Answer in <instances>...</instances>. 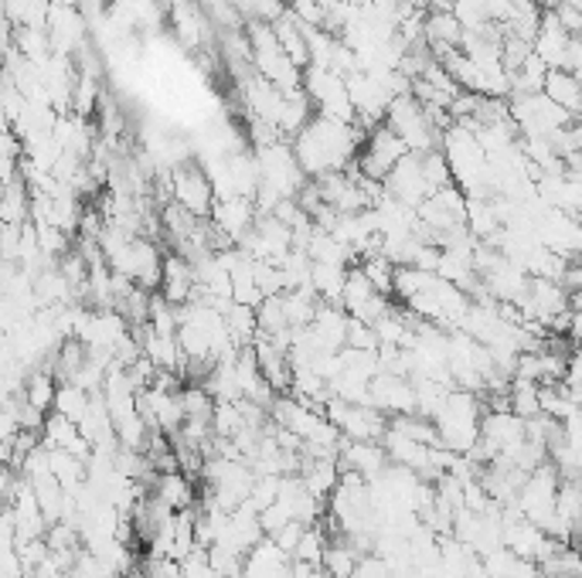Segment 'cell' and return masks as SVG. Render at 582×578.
I'll return each instance as SVG.
<instances>
[{
    "label": "cell",
    "mask_w": 582,
    "mask_h": 578,
    "mask_svg": "<svg viewBox=\"0 0 582 578\" xmlns=\"http://www.w3.org/2000/svg\"><path fill=\"white\" fill-rule=\"evenodd\" d=\"M303 89H307L317 116L357 123L354 102H351V93H348V78L338 75L335 69H320V65L303 69Z\"/></svg>",
    "instance_id": "6"
},
{
    "label": "cell",
    "mask_w": 582,
    "mask_h": 578,
    "mask_svg": "<svg viewBox=\"0 0 582 578\" xmlns=\"http://www.w3.org/2000/svg\"><path fill=\"white\" fill-rule=\"evenodd\" d=\"M569 51H572V35L562 27L556 11H545L542 27L535 35V54L548 69H569Z\"/></svg>",
    "instance_id": "14"
},
{
    "label": "cell",
    "mask_w": 582,
    "mask_h": 578,
    "mask_svg": "<svg viewBox=\"0 0 582 578\" xmlns=\"http://www.w3.org/2000/svg\"><path fill=\"white\" fill-rule=\"evenodd\" d=\"M324 416L341 429L344 439L351 443H381L388 432V416L375 405H354V402H341L330 398Z\"/></svg>",
    "instance_id": "7"
},
{
    "label": "cell",
    "mask_w": 582,
    "mask_h": 578,
    "mask_svg": "<svg viewBox=\"0 0 582 578\" xmlns=\"http://www.w3.org/2000/svg\"><path fill=\"white\" fill-rule=\"evenodd\" d=\"M290 14H293L300 24H307V27H324V24H327V17H324V0H293Z\"/></svg>",
    "instance_id": "26"
},
{
    "label": "cell",
    "mask_w": 582,
    "mask_h": 578,
    "mask_svg": "<svg viewBox=\"0 0 582 578\" xmlns=\"http://www.w3.org/2000/svg\"><path fill=\"white\" fill-rule=\"evenodd\" d=\"M348 4H354V8H365V4H372V0H348Z\"/></svg>",
    "instance_id": "27"
},
{
    "label": "cell",
    "mask_w": 582,
    "mask_h": 578,
    "mask_svg": "<svg viewBox=\"0 0 582 578\" xmlns=\"http://www.w3.org/2000/svg\"><path fill=\"white\" fill-rule=\"evenodd\" d=\"M154 497L163 504V507H171L174 514L181 511H191L194 507V483L187 480L184 470H174V474H157L154 487H150Z\"/></svg>",
    "instance_id": "16"
},
{
    "label": "cell",
    "mask_w": 582,
    "mask_h": 578,
    "mask_svg": "<svg viewBox=\"0 0 582 578\" xmlns=\"http://www.w3.org/2000/svg\"><path fill=\"white\" fill-rule=\"evenodd\" d=\"M405 153H409V147L381 123V126L368 130V140H365L362 153H357V171L372 181H385Z\"/></svg>",
    "instance_id": "9"
},
{
    "label": "cell",
    "mask_w": 582,
    "mask_h": 578,
    "mask_svg": "<svg viewBox=\"0 0 582 578\" xmlns=\"http://www.w3.org/2000/svg\"><path fill=\"white\" fill-rule=\"evenodd\" d=\"M272 32H276V38H280L283 51L290 54L296 69H311V45H307V35H303V24L293 14H287L283 21H276Z\"/></svg>",
    "instance_id": "18"
},
{
    "label": "cell",
    "mask_w": 582,
    "mask_h": 578,
    "mask_svg": "<svg viewBox=\"0 0 582 578\" xmlns=\"http://www.w3.org/2000/svg\"><path fill=\"white\" fill-rule=\"evenodd\" d=\"M357 266H362V272L368 276V283H372L381 296H396V272H399V266H396L392 259L368 256V259H362Z\"/></svg>",
    "instance_id": "23"
},
{
    "label": "cell",
    "mask_w": 582,
    "mask_h": 578,
    "mask_svg": "<svg viewBox=\"0 0 582 578\" xmlns=\"http://www.w3.org/2000/svg\"><path fill=\"white\" fill-rule=\"evenodd\" d=\"M388 463L392 459H388L381 443H351V439H344L341 456H338L341 474H357L365 480H375Z\"/></svg>",
    "instance_id": "15"
},
{
    "label": "cell",
    "mask_w": 582,
    "mask_h": 578,
    "mask_svg": "<svg viewBox=\"0 0 582 578\" xmlns=\"http://www.w3.org/2000/svg\"><path fill=\"white\" fill-rule=\"evenodd\" d=\"M89 405H93V395L86 389H78L75 381H62L59 384V395H54V408L51 411H59V416H65L72 422H82V419H86Z\"/></svg>",
    "instance_id": "21"
},
{
    "label": "cell",
    "mask_w": 582,
    "mask_h": 578,
    "mask_svg": "<svg viewBox=\"0 0 582 578\" xmlns=\"http://www.w3.org/2000/svg\"><path fill=\"white\" fill-rule=\"evenodd\" d=\"M99 4H117V0H99Z\"/></svg>",
    "instance_id": "29"
},
{
    "label": "cell",
    "mask_w": 582,
    "mask_h": 578,
    "mask_svg": "<svg viewBox=\"0 0 582 578\" xmlns=\"http://www.w3.org/2000/svg\"><path fill=\"white\" fill-rule=\"evenodd\" d=\"M372 405L381 408L388 419H392V416H412V411H415V384H412V378L381 371L372 381Z\"/></svg>",
    "instance_id": "12"
},
{
    "label": "cell",
    "mask_w": 582,
    "mask_h": 578,
    "mask_svg": "<svg viewBox=\"0 0 582 578\" xmlns=\"http://www.w3.org/2000/svg\"><path fill=\"white\" fill-rule=\"evenodd\" d=\"M348 266H330V262H314V276H311V286L314 293L320 296V303H338L341 307V293H344V283H348Z\"/></svg>",
    "instance_id": "19"
},
{
    "label": "cell",
    "mask_w": 582,
    "mask_h": 578,
    "mask_svg": "<svg viewBox=\"0 0 582 578\" xmlns=\"http://www.w3.org/2000/svg\"><path fill=\"white\" fill-rule=\"evenodd\" d=\"M542 93L551 102H559L566 113H572V116L582 113V82L575 78V72H569V69H548Z\"/></svg>",
    "instance_id": "17"
},
{
    "label": "cell",
    "mask_w": 582,
    "mask_h": 578,
    "mask_svg": "<svg viewBox=\"0 0 582 578\" xmlns=\"http://www.w3.org/2000/svg\"><path fill=\"white\" fill-rule=\"evenodd\" d=\"M348 347H357V351H381V341H378L375 323H365V320H354V317H351Z\"/></svg>",
    "instance_id": "25"
},
{
    "label": "cell",
    "mask_w": 582,
    "mask_h": 578,
    "mask_svg": "<svg viewBox=\"0 0 582 578\" xmlns=\"http://www.w3.org/2000/svg\"><path fill=\"white\" fill-rule=\"evenodd\" d=\"M481 422H484V408L474 392L453 389L447 405L439 408L436 429H439V446L466 456L481 443Z\"/></svg>",
    "instance_id": "2"
},
{
    "label": "cell",
    "mask_w": 582,
    "mask_h": 578,
    "mask_svg": "<svg viewBox=\"0 0 582 578\" xmlns=\"http://www.w3.org/2000/svg\"><path fill=\"white\" fill-rule=\"evenodd\" d=\"M385 126L409 147V153H429V150L442 147V130H436V123L429 120L423 102L415 99L412 93L399 96L392 106H388Z\"/></svg>",
    "instance_id": "4"
},
{
    "label": "cell",
    "mask_w": 582,
    "mask_h": 578,
    "mask_svg": "<svg viewBox=\"0 0 582 578\" xmlns=\"http://www.w3.org/2000/svg\"><path fill=\"white\" fill-rule=\"evenodd\" d=\"M314 578H330V575H327V571H324V568H320V571H317V575H314Z\"/></svg>",
    "instance_id": "28"
},
{
    "label": "cell",
    "mask_w": 582,
    "mask_h": 578,
    "mask_svg": "<svg viewBox=\"0 0 582 578\" xmlns=\"http://www.w3.org/2000/svg\"><path fill=\"white\" fill-rule=\"evenodd\" d=\"M365 140H368V130H362L357 123L314 116L307 130L293 136V153L300 160L303 174L317 181V177L344 174L348 168H354Z\"/></svg>",
    "instance_id": "1"
},
{
    "label": "cell",
    "mask_w": 582,
    "mask_h": 578,
    "mask_svg": "<svg viewBox=\"0 0 582 578\" xmlns=\"http://www.w3.org/2000/svg\"><path fill=\"white\" fill-rule=\"evenodd\" d=\"M559 490H562V474H559V466L548 459L538 466V470L529 474L514 504L532 525H538L545 534H551V528H556V511H559Z\"/></svg>",
    "instance_id": "5"
},
{
    "label": "cell",
    "mask_w": 582,
    "mask_h": 578,
    "mask_svg": "<svg viewBox=\"0 0 582 578\" xmlns=\"http://www.w3.org/2000/svg\"><path fill=\"white\" fill-rule=\"evenodd\" d=\"M575 120H582V113H579V116H575Z\"/></svg>",
    "instance_id": "30"
},
{
    "label": "cell",
    "mask_w": 582,
    "mask_h": 578,
    "mask_svg": "<svg viewBox=\"0 0 582 578\" xmlns=\"http://www.w3.org/2000/svg\"><path fill=\"white\" fill-rule=\"evenodd\" d=\"M259 222V208L253 198H232V201H215L211 211V225L226 235L232 245H242L248 238V232Z\"/></svg>",
    "instance_id": "11"
},
{
    "label": "cell",
    "mask_w": 582,
    "mask_h": 578,
    "mask_svg": "<svg viewBox=\"0 0 582 578\" xmlns=\"http://www.w3.org/2000/svg\"><path fill=\"white\" fill-rule=\"evenodd\" d=\"M324 555H327V534L317 528V525H307V531H303L296 552H293V562H307V565H324Z\"/></svg>",
    "instance_id": "24"
},
{
    "label": "cell",
    "mask_w": 582,
    "mask_h": 578,
    "mask_svg": "<svg viewBox=\"0 0 582 578\" xmlns=\"http://www.w3.org/2000/svg\"><path fill=\"white\" fill-rule=\"evenodd\" d=\"M357 562H362V552H357V548H354L348 538L338 534V541L327 544V555H324V565H320V568H324L330 578H354Z\"/></svg>",
    "instance_id": "20"
},
{
    "label": "cell",
    "mask_w": 582,
    "mask_h": 578,
    "mask_svg": "<svg viewBox=\"0 0 582 578\" xmlns=\"http://www.w3.org/2000/svg\"><path fill=\"white\" fill-rule=\"evenodd\" d=\"M245 32H248V41H253V69L266 82H272L276 89H283V93L303 89V72L293 65V59L283 51L280 38H276V32H272V24L253 21Z\"/></svg>",
    "instance_id": "3"
},
{
    "label": "cell",
    "mask_w": 582,
    "mask_h": 578,
    "mask_svg": "<svg viewBox=\"0 0 582 578\" xmlns=\"http://www.w3.org/2000/svg\"><path fill=\"white\" fill-rule=\"evenodd\" d=\"M27 222H32V187H27V181L4 184V225Z\"/></svg>",
    "instance_id": "22"
},
{
    "label": "cell",
    "mask_w": 582,
    "mask_h": 578,
    "mask_svg": "<svg viewBox=\"0 0 582 578\" xmlns=\"http://www.w3.org/2000/svg\"><path fill=\"white\" fill-rule=\"evenodd\" d=\"M171 190H174V198H171L174 205H181L194 218H211L215 187H211V177L205 174V168L198 160H187V163H181V168H174Z\"/></svg>",
    "instance_id": "8"
},
{
    "label": "cell",
    "mask_w": 582,
    "mask_h": 578,
    "mask_svg": "<svg viewBox=\"0 0 582 578\" xmlns=\"http://www.w3.org/2000/svg\"><path fill=\"white\" fill-rule=\"evenodd\" d=\"M174 307H184V303L198 299V269H194L191 259L171 253L163 259V276H160V290H157Z\"/></svg>",
    "instance_id": "13"
},
{
    "label": "cell",
    "mask_w": 582,
    "mask_h": 578,
    "mask_svg": "<svg viewBox=\"0 0 582 578\" xmlns=\"http://www.w3.org/2000/svg\"><path fill=\"white\" fill-rule=\"evenodd\" d=\"M385 190L396 201H402L409 208H420L433 195V187L426 181V171H423V153H405L396 163V171L385 177Z\"/></svg>",
    "instance_id": "10"
}]
</instances>
